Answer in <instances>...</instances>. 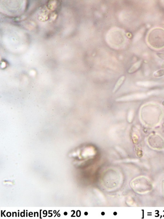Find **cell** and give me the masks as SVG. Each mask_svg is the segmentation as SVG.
<instances>
[{
    "mask_svg": "<svg viewBox=\"0 0 164 219\" xmlns=\"http://www.w3.org/2000/svg\"><path fill=\"white\" fill-rule=\"evenodd\" d=\"M142 60L138 61L134 63L128 70V72L129 74H133L137 71L140 68L142 65Z\"/></svg>",
    "mask_w": 164,
    "mask_h": 219,
    "instance_id": "1",
    "label": "cell"
},
{
    "mask_svg": "<svg viewBox=\"0 0 164 219\" xmlns=\"http://www.w3.org/2000/svg\"><path fill=\"white\" fill-rule=\"evenodd\" d=\"M125 78H126V77L125 76H121L120 78H119L118 80L117 81L116 83L115 84L114 88L113 90V93H116L118 90L120 89V87H121V86L123 85V83H124Z\"/></svg>",
    "mask_w": 164,
    "mask_h": 219,
    "instance_id": "2",
    "label": "cell"
},
{
    "mask_svg": "<svg viewBox=\"0 0 164 219\" xmlns=\"http://www.w3.org/2000/svg\"><path fill=\"white\" fill-rule=\"evenodd\" d=\"M164 75V68L156 71L153 74V76L156 77H161Z\"/></svg>",
    "mask_w": 164,
    "mask_h": 219,
    "instance_id": "3",
    "label": "cell"
},
{
    "mask_svg": "<svg viewBox=\"0 0 164 219\" xmlns=\"http://www.w3.org/2000/svg\"><path fill=\"white\" fill-rule=\"evenodd\" d=\"M134 115V111L133 109H131L129 111L128 116V121L129 123H131L133 121Z\"/></svg>",
    "mask_w": 164,
    "mask_h": 219,
    "instance_id": "4",
    "label": "cell"
},
{
    "mask_svg": "<svg viewBox=\"0 0 164 219\" xmlns=\"http://www.w3.org/2000/svg\"><path fill=\"white\" fill-rule=\"evenodd\" d=\"M161 67L163 68H164V61H163V63H162Z\"/></svg>",
    "mask_w": 164,
    "mask_h": 219,
    "instance_id": "5",
    "label": "cell"
},
{
    "mask_svg": "<svg viewBox=\"0 0 164 219\" xmlns=\"http://www.w3.org/2000/svg\"><path fill=\"white\" fill-rule=\"evenodd\" d=\"M162 104H163V106H164V100L163 102H162Z\"/></svg>",
    "mask_w": 164,
    "mask_h": 219,
    "instance_id": "6",
    "label": "cell"
}]
</instances>
